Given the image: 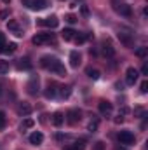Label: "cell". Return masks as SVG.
Returning <instances> with one entry per match:
<instances>
[{
	"label": "cell",
	"instance_id": "cell-34",
	"mask_svg": "<svg viewBox=\"0 0 148 150\" xmlns=\"http://www.w3.org/2000/svg\"><path fill=\"white\" fill-rule=\"evenodd\" d=\"M80 12H82V16H89V9H87V5H82V7H80Z\"/></svg>",
	"mask_w": 148,
	"mask_h": 150
},
{
	"label": "cell",
	"instance_id": "cell-18",
	"mask_svg": "<svg viewBox=\"0 0 148 150\" xmlns=\"http://www.w3.org/2000/svg\"><path fill=\"white\" fill-rule=\"evenodd\" d=\"M103 54L106 56V58H113L115 56V47L111 45V44H103Z\"/></svg>",
	"mask_w": 148,
	"mask_h": 150
},
{
	"label": "cell",
	"instance_id": "cell-16",
	"mask_svg": "<svg viewBox=\"0 0 148 150\" xmlns=\"http://www.w3.org/2000/svg\"><path fill=\"white\" fill-rule=\"evenodd\" d=\"M63 122H65V115H63L61 112H56L54 115H52V124H54L56 127H61Z\"/></svg>",
	"mask_w": 148,
	"mask_h": 150
},
{
	"label": "cell",
	"instance_id": "cell-35",
	"mask_svg": "<svg viewBox=\"0 0 148 150\" xmlns=\"http://www.w3.org/2000/svg\"><path fill=\"white\" fill-rule=\"evenodd\" d=\"M127 113H129V108H127V107H122V108L118 110V115H122V117H124V115H127Z\"/></svg>",
	"mask_w": 148,
	"mask_h": 150
},
{
	"label": "cell",
	"instance_id": "cell-39",
	"mask_svg": "<svg viewBox=\"0 0 148 150\" xmlns=\"http://www.w3.org/2000/svg\"><path fill=\"white\" fill-rule=\"evenodd\" d=\"M115 122H117V124H120V122H124V117H122V115H118V117L115 119Z\"/></svg>",
	"mask_w": 148,
	"mask_h": 150
},
{
	"label": "cell",
	"instance_id": "cell-13",
	"mask_svg": "<svg viewBox=\"0 0 148 150\" xmlns=\"http://www.w3.org/2000/svg\"><path fill=\"white\" fill-rule=\"evenodd\" d=\"M32 110H33V108H32L30 103H25V101H23V103L18 105V113H19V115H25V117H26V115L32 113Z\"/></svg>",
	"mask_w": 148,
	"mask_h": 150
},
{
	"label": "cell",
	"instance_id": "cell-29",
	"mask_svg": "<svg viewBox=\"0 0 148 150\" xmlns=\"http://www.w3.org/2000/svg\"><path fill=\"white\" fill-rule=\"evenodd\" d=\"M5 124H7V119H5V113H4L2 110H0V131H2L4 127H5Z\"/></svg>",
	"mask_w": 148,
	"mask_h": 150
},
{
	"label": "cell",
	"instance_id": "cell-19",
	"mask_svg": "<svg viewBox=\"0 0 148 150\" xmlns=\"http://www.w3.org/2000/svg\"><path fill=\"white\" fill-rule=\"evenodd\" d=\"M85 143H87V142H85L84 138H80V140L73 142V143H72L68 149H70V150H84V149H85Z\"/></svg>",
	"mask_w": 148,
	"mask_h": 150
},
{
	"label": "cell",
	"instance_id": "cell-31",
	"mask_svg": "<svg viewBox=\"0 0 148 150\" xmlns=\"http://www.w3.org/2000/svg\"><path fill=\"white\" fill-rule=\"evenodd\" d=\"M140 89H141V93H143V94L147 93V91H148V80H143V82H141V86H140Z\"/></svg>",
	"mask_w": 148,
	"mask_h": 150
},
{
	"label": "cell",
	"instance_id": "cell-24",
	"mask_svg": "<svg viewBox=\"0 0 148 150\" xmlns=\"http://www.w3.org/2000/svg\"><path fill=\"white\" fill-rule=\"evenodd\" d=\"M85 74H87V77H89V79H92V80H98V79H99V70H96V68H87V70H85Z\"/></svg>",
	"mask_w": 148,
	"mask_h": 150
},
{
	"label": "cell",
	"instance_id": "cell-8",
	"mask_svg": "<svg viewBox=\"0 0 148 150\" xmlns=\"http://www.w3.org/2000/svg\"><path fill=\"white\" fill-rule=\"evenodd\" d=\"M115 11H117L120 16H125V18H129V16L132 14V9H131V5H127V4H115Z\"/></svg>",
	"mask_w": 148,
	"mask_h": 150
},
{
	"label": "cell",
	"instance_id": "cell-28",
	"mask_svg": "<svg viewBox=\"0 0 148 150\" xmlns=\"http://www.w3.org/2000/svg\"><path fill=\"white\" fill-rule=\"evenodd\" d=\"M7 72H9V63H7V61H2V63H0V75L7 74Z\"/></svg>",
	"mask_w": 148,
	"mask_h": 150
},
{
	"label": "cell",
	"instance_id": "cell-20",
	"mask_svg": "<svg viewBox=\"0 0 148 150\" xmlns=\"http://www.w3.org/2000/svg\"><path fill=\"white\" fill-rule=\"evenodd\" d=\"M75 35H77V32L72 30V28H65V30L61 32V37L65 38V40H73Z\"/></svg>",
	"mask_w": 148,
	"mask_h": 150
},
{
	"label": "cell",
	"instance_id": "cell-43",
	"mask_svg": "<svg viewBox=\"0 0 148 150\" xmlns=\"http://www.w3.org/2000/svg\"><path fill=\"white\" fill-rule=\"evenodd\" d=\"M4 2H9V0H4Z\"/></svg>",
	"mask_w": 148,
	"mask_h": 150
},
{
	"label": "cell",
	"instance_id": "cell-27",
	"mask_svg": "<svg viewBox=\"0 0 148 150\" xmlns=\"http://www.w3.org/2000/svg\"><path fill=\"white\" fill-rule=\"evenodd\" d=\"M134 54H136L138 58H145V56L148 54V49L147 47H138V49L134 51Z\"/></svg>",
	"mask_w": 148,
	"mask_h": 150
},
{
	"label": "cell",
	"instance_id": "cell-30",
	"mask_svg": "<svg viewBox=\"0 0 148 150\" xmlns=\"http://www.w3.org/2000/svg\"><path fill=\"white\" fill-rule=\"evenodd\" d=\"M77 44H84L85 40H87V35H75V38H73Z\"/></svg>",
	"mask_w": 148,
	"mask_h": 150
},
{
	"label": "cell",
	"instance_id": "cell-11",
	"mask_svg": "<svg viewBox=\"0 0 148 150\" xmlns=\"http://www.w3.org/2000/svg\"><path fill=\"white\" fill-rule=\"evenodd\" d=\"M7 28L14 33V35H18V37H23V32H21V28H19V23L18 21H14V19H11L9 23H7Z\"/></svg>",
	"mask_w": 148,
	"mask_h": 150
},
{
	"label": "cell",
	"instance_id": "cell-21",
	"mask_svg": "<svg viewBox=\"0 0 148 150\" xmlns=\"http://www.w3.org/2000/svg\"><path fill=\"white\" fill-rule=\"evenodd\" d=\"M32 68V63H30V59L28 58H25V59H19L18 61V70H30Z\"/></svg>",
	"mask_w": 148,
	"mask_h": 150
},
{
	"label": "cell",
	"instance_id": "cell-6",
	"mask_svg": "<svg viewBox=\"0 0 148 150\" xmlns=\"http://www.w3.org/2000/svg\"><path fill=\"white\" fill-rule=\"evenodd\" d=\"M38 25L40 26H47V28H56L59 25V19L56 16H51V18H44V19H38Z\"/></svg>",
	"mask_w": 148,
	"mask_h": 150
},
{
	"label": "cell",
	"instance_id": "cell-15",
	"mask_svg": "<svg viewBox=\"0 0 148 150\" xmlns=\"http://www.w3.org/2000/svg\"><path fill=\"white\" fill-rule=\"evenodd\" d=\"M42 142H44V134H42V133L35 131V133L30 134V143H32V145H40Z\"/></svg>",
	"mask_w": 148,
	"mask_h": 150
},
{
	"label": "cell",
	"instance_id": "cell-23",
	"mask_svg": "<svg viewBox=\"0 0 148 150\" xmlns=\"http://www.w3.org/2000/svg\"><path fill=\"white\" fill-rule=\"evenodd\" d=\"M56 93H58L56 86H54V84H49V86H47V89H45V98H49V100H51V98H54V96H56Z\"/></svg>",
	"mask_w": 148,
	"mask_h": 150
},
{
	"label": "cell",
	"instance_id": "cell-38",
	"mask_svg": "<svg viewBox=\"0 0 148 150\" xmlns=\"http://www.w3.org/2000/svg\"><path fill=\"white\" fill-rule=\"evenodd\" d=\"M7 16H9V12H7V11H2V12H0V18H2V19H5Z\"/></svg>",
	"mask_w": 148,
	"mask_h": 150
},
{
	"label": "cell",
	"instance_id": "cell-25",
	"mask_svg": "<svg viewBox=\"0 0 148 150\" xmlns=\"http://www.w3.org/2000/svg\"><path fill=\"white\" fill-rule=\"evenodd\" d=\"M70 94H72V87H70V86L59 87V96H61V98H70Z\"/></svg>",
	"mask_w": 148,
	"mask_h": 150
},
{
	"label": "cell",
	"instance_id": "cell-12",
	"mask_svg": "<svg viewBox=\"0 0 148 150\" xmlns=\"http://www.w3.org/2000/svg\"><path fill=\"white\" fill-rule=\"evenodd\" d=\"M98 108H99V112L103 113V115H110L111 110H113V107H111L110 101H99V105H98Z\"/></svg>",
	"mask_w": 148,
	"mask_h": 150
},
{
	"label": "cell",
	"instance_id": "cell-22",
	"mask_svg": "<svg viewBox=\"0 0 148 150\" xmlns=\"http://www.w3.org/2000/svg\"><path fill=\"white\" fill-rule=\"evenodd\" d=\"M16 49H18V44H14V42L5 44V45H4V49H2V54H11V52H14Z\"/></svg>",
	"mask_w": 148,
	"mask_h": 150
},
{
	"label": "cell",
	"instance_id": "cell-32",
	"mask_svg": "<svg viewBox=\"0 0 148 150\" xmlns=\"http://www.w3.org/2000/svg\"><path fill=\"white\" fill-rule=\"evenodd\" d=\"M4 45H5V37H4V33L0 32V54H2V49H4Z\"/></svg>",
	"mask_w": 148,
	"mask_h": 150
},
{
	"label": "cell",
	"instance_id": "cell-40",
	"mask_svg": "<svg viewBox=\"0 0 148 150\" xmlns=\"http://www.w3.org/2000/svg\"><path fill=\"white\" fill-rule=\"evenodd\" d=\"M63 138H65V136H63V134H61V133H59V134H56V140H59V142H61V140H63Z\"/></svg>",
	"mask_w": 148,
	"mask_h": 150
},
{
	"label": "cell",
	"instance_id": "cell-26",
	"mask_svg": "<svg viewBox=\"0 0 148 150\" xmlns=\"http://www.w3.org/2000/svg\"><path fill=\"white\" fill-rule=\"evenodd\" d=\"M33 124H35L33 119H25L23 124H21V129H30V127H33Z\"/></svg>",
	"mask_w": 148,
	"mask_h": 150
},
{
	"label": "cell",
	"instance_id": "cell-33",
	"mask_svg": "<svg viewBox=\"0 0 148 150\" xmlns=\"http://www.w3.org/2000/svg\"><path fill=\"white\" fill-rule=\"evenodd\" d=\"M66 21H68L70 25H73L75 21H77V18H75L73 14H68V16H66Z\"/></svg>",
	"mask_w": 148,
	"mask_h": 150
},
{
	"label": "cell",
	"instance_id": "cell-42",
	"mask_svg": "<svg viewBox=\"0 0 148 150\" xmlns=\"http://www.w3.org/2000/svg\"><path fill=\"white\" fill-rule=\"evenodd\" d=\"M2 93H4V89H2V86H0V96H2Z\"/></svg>",
	"mask_w": 148,
	"mask_h": 150
},
{
	"label": "cell",
	"instance_id": "cell-7",
	"mask_svg": "<svg viewBox=\"0 0 148 150\" xmlns=\"http://www.w3.org/2000/svg\"><path fill=\"white\" fill-rule=\"evenodd\" d=\"M138 77H140V74H138V70L136 68H127V72H125V82L129 84V86H134L136 84V80H138Z\"/></svg>",
	"mask_w": 148,
	"mask_h": 150
},
{
	"label": "cell",
	"instance_id": "cell-14",
	"mask_svg": "<svg viewBox=\"0 0 148 150\" xmlns=\"http://www.w3.org/2000/svg\"><path fill=\"white\" fill-rule=\"evenodd\" d=\"M80 63H82L80 54H78L77 51H72V52H70V65H72L73 68H78V67H80Z\"/></svg>",
	"mask_w": 148,
	"mask_h": 150
},
{
	"label": "cell",
	"instance_id": "cell-1",
	"mask_svg": "<svg viewBox=\"0 0 148 150\" xmlns=\"http://www.w3.org/2000/svg\"><path fill=\"white\" fill-rule=\"evenodd\" d=\"M40 67L45 68V70H49V72H52V74L66 75L65 65H63L58 58H54V56H42V58H40Z\"/></svg>",
	"mask_w": 148,
	"mask_h": 150
},
{
	"label": "cell",
	"instance_id": "cell-5",
	"mask_svg": "<svg viewBox=\"0 0 148 150\" xmlns=\"http://www.w3.org/2000/svg\"><path fill=\"white\" fill-rule=\"evenodd\" d=\"M32 42H33L35 45H42V44L52 42V35H51V33H37L35 37L32 38Z\"/></svg>",
	"mask_w": 148,
	"mask_h": 150
},
{
	"label": "cell",
	"instance_id": "cell-3",
	"mask_svg": "<svg viewBox=\"0 0 148 150\" xmlns=\"http://www.w3.org/2000/svg\"><path fill=\"white\" fill-rule=\"evenodd\" d=\"M80 119H82V112L78 110V108H72V110H68L66 113V122L68 124H77V122H80Z\"/></svg>",
	"mask_w": 148,
	"mask_h": 150
},
{
	"label": "cell",
	"instance_id": "cell-9",
	"mask_svg": "<svg viewBox=\"0 0 148 150\" xmlns=\"http://www.w3.org/2000/svg\"><path fill=\"white\" fill-rule=\"evenodd\" d=\"M118 40H120L125 47H132V45H134L132 35H131V33H127V32H118Z\"/></svg>",
	"mask_w": 148,
	"mask_h": 150
},
{
	"label": "cell",
	"instance_id": "cell-17",
	"mask_svg": "<svg viewBox=\"0 0 148 150\" xmlns=\"http://www.w3.org/2000/svg\"><path fill=\"white\" fill-rule=\"evenodd\" d=\"M98 127H99V119H98V117H92V119L89 120V124H87V131L96 133V131H98Z\"/></svg>",
	"mask_w": 148,
	"mask_h": 150
},
{
	"label": "cell",
	"instance_id": "cell-4",
	"mask_svg": "<svg viewBox=\"0 0 148 150\" xmlns=\"http://www.w3.org/2000/svg\"><path fill=\"white\" fill-rule=\"evenodd\" d=\"M134 134L131 133V131H120L118 133V142L122 143V145H132L134 143Z\"/></svg>",
	"mask_w": 148,
	"mask_h": 150
},
{
	"label": "cell",
	"instance_id": "cell-41",
	"mask_svg": "<svg viewBox=\"0 0 148 150\" xmlns=\"http://www.w3.org/2000/svg\"><path fill=\"white\" fill-rule=\"evenodd\" d=\"M115 150H127V149H124V147H115Z\"/></svg>",
	"mask_w": 148,
	"mask_h": 150
},
{
	"label": "cell",
	"instance_id": "cell-2",
	"mask_svg": "<svg viewBox=\"0 0 148 150\" xmlns=\"http://www.w3.org/2000/svg\"><path fill=\"white\" fill-rule=\"evenodd\" d=\"M21 4L32 11H42L47 7V2L45 0H21Z\"/></svg>",
	"mask_w": 148,
	"mask_h": 150
},
{
	"label": "cell",
	"instance_id": "cell-36",
	"mask_svg": "<svg viewBox=\"0 0 148 150\" xmlns=\"http://www.w3.org/2000/svg\"><path fill=\"white\" fill-rule=\"evenodd\" d=\"M103 149H105V143H103V142H98L96 147H94V150H103Z\"/></svg>",
	"mask_w": 148,
	"mask_h": 150
},
{
	"label": "cell",
	"instance_id": "cell-10",
	"mask_svg": "<svg viewBox=\"0 0 148 150\" xmlns=\"http://www.w3.org/2000/svg\"><path fill=\"white\" fill-rule=\"evenodd\" d=\"M26 89H28V93H30L32 96H37L38 94V77H32V79H30Z\"/></svg>",
	"mask_w": 148,
	"mask_h": 150
},
{
	"label": "cell",
	"instance_id": "cell-37",
	"mask_svg": "<svg viewBox=\"0 0 148 150\" xmlns=\"http://www.w3.org/2000/svg\"><path fill=\"white\" fill-rule=\"evenodd\" d=\"M141 74H143V75H148V65H147V63L143 65V68H141Z\"/></svg>",
	"mask_w": 148,
	"mask_h": 150
}]
</instances>
